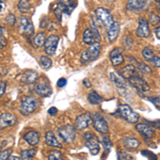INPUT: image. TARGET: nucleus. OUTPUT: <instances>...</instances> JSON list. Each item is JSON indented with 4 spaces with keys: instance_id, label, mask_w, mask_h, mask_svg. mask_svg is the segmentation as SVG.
I'll return each mask as SVG.
<instances>
[{
    "instance_id": "obj_1",
    "label": "nucleus",
    "mask_w": 160,
    "mask_h": 160,
    "mask_svg": "<svg viewBox=\"0 0 160 160\" xmlns=\"http://www.w3.org/2000/svg\"><path fill=\"white\" fill-rule=\"evenodd\" d=\"M76 6V0H58L53 6V12H55L57 18L61 22L62 17L68 16Z\"/></svg>"
},
{
    "instance_id": "obj_2",
    "label": "nucleus",
    "mask_w": 160,
    "mask_h": 160,
    "mask_svg": "<svg viewBox=\"0 0 160 160\" xmlns=\"http://www.w3.org/2000/svg\"><path fill=\"white\" fill-rule=\"evenodd\" d=\"M82 138H83L84 144H86V146L89 148L90 153L92 155H94V156L99 153V151H100L99 140L94 133L87 131V132H84L83 135H82Z\"/></svg>"
},
{
    "instance_id": "obj_3",
    "label": "nucleus",
    "mask_w": 160,
    "mask_h": 160,
    "mask_svg": "<svg viewBox=\"0 0 160 160\" xmlns=\"http://www.w3.org/2000/svg\"><path fill=\"white\" fill-rule=\"evenodd\" d=\"M38 106V102L37 98L28 96L25 99H22V102H20L19 112L22 115H30L37 110Z\"/></svg>"
},
{
    "instance_id": "obj_4",
    "label": "nucleus",
    "mask_w": 160,
    "mask_h": 160,
    "mask_svg": "<svg viewBox=\"0 0 160 160\" xmlns=\"http://www.w3.org/2000/svg\"><path fill=\"white\" fill-rule=\"evenodd\" d=\"M95 16L96 18L102 22V25L104 26L105 28H109L110 26L113 25L114 22V18H113L112 14L109 10L105 9V8H97L95 10Z\"/></svg>"
},
{
    "instance_id": "obj_5",
    "label": "nucleus",
    "mask_w": 160,
    "mask_h": 160,
    "mask_svg": "<svg viewBox=\"0 0 160 160\" xmlns=\"http://www.w3.org/2000/svg\"><path fill=\"white\" fill-rule=\"evenodd\" d=\"M58 135L62 141L73 143L76 140V128L72 125H64L58 129Z\"/></svg>"
},
{
    "instance_id": "obj_6",
    "label": "nucleus",
    "mask_w": 160,
    "mask_h": 160,
    "mask_svg": "<svg viewBox=\"0 0 160 160\" xmlns=\"http://www.w3.org/2000/svg\"><path fill=\"white\" fill-rule=\"evenodd\" d=\"M118 113H120V115L124 120L131 124L138 123L139 118H140V115L137 112H135L128 105H120V107H118Z\"/></svg>"
},
{
    "instance_id": "obj_7",
    "label": "nucleus",
    "mask_w": 160,
    "mask_h": 160,
    "mask_svg": "<svg viewBox=\"0 0 160 160\" xmlns=\"http://www.w3.org/2000/svg\"><path fill=\"white\" fill-rule=\"evenodd\" d=\"M34 92L35 94L41 97H48L49 95H51L52 90H51L50 83L48 82L47 79H38L35 82Z\"/></svg>"
},
{
    "instance_id": "obj_8",
    "label": "nucleus",
    "mask_w": 160,
    "mask_h": 160,
    "mask_svg": "<svg viewBox=\"0 0 160 160\" xmlns=\"http://www.w3.org/2000/svg\"><path fill=\"white\" fill-rule=\"evenodd\" d=\"M93 118V127L96 131L102 133V135H107L109 132V127H108V124L106 122L102 115H100L99 113L95 112L92 115Z\"/></svg>"
},
{
    "instance_id": "obj_9",
    "label": "nucleus",
    "mask_w": 160,
    "mask_h": 160,
    "mask_svg": "<svg viewBox=\"0 0 160 160\" xmlns=\"http://www.w3.org/2000/svg\"><path fill=\"white\" fill-rule=\"evenodd\" d=\"M128 82H129V84L132 88H135V89L138 91L140 94H143V93H146L149 91V86L148 83L145 81L142 77L139 75V76H133L131 77L130 79H128Z\"/></svg>"
},
{
    "instance_id": "obj_10",
    "label": "nucleus",
    "mask_w": 160,
    "mask_h": 160,
    "mask_svg": "<svg viewBox=\"0 0 160 160\" xmlns=\"http://www.w3.org/2000/svg\"><path fill=\"white\" fill-rule=\"evenodd\" d=\"M59 42H60V37L59 35L53 34L46 38L45 45H44V50H45L46 55H48V57H52L56 55Z\"/></svg>"
},
{
    "instance_id": "obj_11",
    "label": "nucleus",
    "mask_w": 160,
    "mask_h": 160,
    "mask_svg": "<svg viewBox=\"0 0 160 160\" xmlns=\"http://www.w3.org/2000/svg\"><path fill=\"white\" fill-rule=\"evenodd\" d=\"M18 27H19V32L22 34L26 35L27 38H31L34 33V27L33 24L30 22V19L26 16H20L19 22H18Z\"/></svg>"
},
{
    "instance_id": "obj_12",
    "label": "nucleus",
    "mask_w": 160,
    "mask_h": 160,
    "mask_svg": "<svg viewBox=\"0 0 160 160\" xmlns=\"http://www.w3.org/2000/svg\"><path fill=\"white\" fill-rule=\"evenodd\" d=\"M92 124H93L92 115L90 113H83V114H80L76 118V120H75V128L77 130H83L87 129Z\"/></svg>"
},
{
    "instance_id": "obj_13",
    "label": "nucleus",
    "mask_w": 160,
    "mask_h": 160,
    "mask_svg": "<svg viewBox=\"0 0 160 160\" xmlns=\"http://www.w3.org/2000/svg\"><path fill=\"white\" fill-rule=\"evenodd\" d=\"M148 7V0H128L126 10L129 12H141Z\"/></svg>"
},
{
    "instance_id": "obj_14",
    "label": "nucleus",
    "mask_w": 160,
    "mask_h": 160,
    "mask_svg": "<svg viewBox=\"0 0 160 160\" xmlns=\"http://www.w3.org/2000/svg\"><path fill=\"white\" fill-rule=\"evenodd\" d=\"M136 35L140 38H148L151 35V30H149L148 22L145 18L139 19L138 28L136 30Z\"/></svg>"
},
{
    "instance_id": "obj_15",
    "label": "nucleus",
    "mask_w": 160,
    "mask_h": 160,
    "mask_svg": "<svg viewBox=\"0 0 160 160\" xmlns=\"http://www.w3.org/2000/svg\"><path fill=\"white\" fill-rule=\"evenodd\" d=\"M118 74L120 75L122 78L128 80L133 76H139V69L136 68L133 64H127L126 66H124L118 72Z\"/></svg>"
},
{
    "instance_id": "obj_16",
    "label": "nucleus",
    "mask_w": 160,
    "mask_h": 160,
    "mask_svg": "<svg viewBox=\"0 0 160 160\" xmlns=\"http://www.w3.org/2000/svg\"><path fill=\"white\" fill-rule=\"evenodd\" d=\"M122 48H114L110 51V60H111V63H112L113 66H120L122 65L125 61L124 57L122 55Z\"/></svg>"
},
{
    "instance_id": "obj_17",
    "label": "nucleus",
    "mask_w": 160,
    "mask_h": 160,
    "mask_svg": "<svg viewBox=\"0 0 160 160\" xmlns=\"http://www.w3.org/2000/svg\"><path fill=\"white\" fill-rule=\"evenodd\" d=\"M136 129L137 131H139V133L143 137L144 139H151L155 136V130L152 127H149L148 125L144 123H138L136 125Z\"/></svg>"
},
{
    "instance_id": "obj_18",
    "label": "nucleus",
    "mask_w": 160,
    "mask_h": 160,
    "mask_svg": "<svg viewBox=\"0 0 160 160\" xmlns=\"http://www.w3.org/2000/svg\"><path fill=\"white\" fill-rule=\"evenodd\" d=\"M118 33H120V24L118 22H113L112 26H110L107 30H106V35H107V40L109 43L115 42V40L118 37Z\"/></svg>"
},
{
    "instance_id": "obj_19",
    "label": "nucleus",
    "mask_w": 160,
    "mask_h": 160,
    "mask_svg": "<svg viewBox=\"0 0 160 160\" xmlns=\"http://www.w3.org/2000/svg\"><path fill=\"white\" fill-rule=\"evenodd\" d=\"M24 140L27 144L31 146H35L40 142V133L35 130H29L24 135Z\"/></svg>"
},
{
    "instance_id": "obj_20",
    "label": "nucleus",
    "mask_w": 160,
    "mask_h": 160,
    "mask_svg": "<svg viewBox=\"0 0 160 160\" xmlns=\"http://www.w3.org/2000/svg\"><path fill=\"white\" fill-rule=\"evenodd\" d=\"M38 80V74L35 71H31V69H27L22 75V81L27 84L35 83Z\"/></svg>"
},
{
    "instance_id": "obj_21",
    "label": "nucleus",
    "mask_w": 160,
    "mask_h": 160,
    "mask_svg": "<svg viewBox=\"0 0 160 160\" xmlns=\"http://www.w3.org/2000/svg\"><path fill=\"white\" fill-rule=\"evenodd\" d=\"M15 123H16V118H15L12 113L6 112L0 115V125H1L2 128L11 127Z\"/></svg>"
},
{
    "instance_id": "obj_22",
    "label": "nucleus",
    "mask_w": 160,
    "mask_h": 160,
    "mask_svg": "<svg viewBox=\"0 0 160 160\" xmlns=\"http://www.w3.org/2000/svg\"><path fill=\"white\" fill-rule=\"evenodd\" d=\"M100 49H102V48H100V43L99 42L93 43L92 45L89 46L88 49H86L88 55H89V57H90V60H91V62L98 59V57L100 55Z\"/></svg>"
},
{
    "instance_id": "obj_23",
    "label": "nucleus",
    "mask_w": 160,
    "mask_h": 160,
    "mask_svg": "<svg viewBox=\"0 0 160 160\" xmlns=\"http://www.w3.org/2000/svg\"><path fill=\"white\" fill-rule=\"evenodd\" d=\"M45 142L48 146H51V148H62L61 142L56 138L55 133H53L51 130H48L47 132L45 133Z\"/></svg>"
},
{
    "instance_id": "obj_24",
    "label": "nucleus",
    "mask_w": 160,
    "mask_h": 160,
    "mask_svg": "<svg viewBox=\"0 0 160 160\" xmlns=\"http://www.w3.org/2000/svg\"><path fill=\"white\" fill-rule=\"evenodd\" d=\"M109 77H110L111 81H112L113 83L118 87V89H120V90H126V89H127V83H126V81L118 74L113 73V72H112V73H110Z\"/></svg>"
},
{
    "instance_id": "obj_25",
    "label": "nucleus",
    "mask_w": 160,
    "mask_h": 160,
    "mask_svg": "<svg viewBox=\"0 0 160 160\" xmlns=\"http://www.w3.org/2000/svg\"><path fill=\"white\" fill-rule=\"evenodd\" d=\"M96 41V38H95L94 33L92 32L91 29H86L82 34V42L87 45H92L93 43H95Z\"/></svg>"
},
{
    "instance_id": "obj_26",
    "label": "nucleus",
    "mask_w": 160,
    "mask_h": 160,
    "mask_svg": "<svg viewBox=\"0 0 160 160\" xmlns=\"http://www.w3.org/2000/svg\"><path fill=\"white\" fill-rule=\"evenodd\" d=\"M88 100H89V102L91 105H98L102 102V96L97 93L96 91H94V90H92L91 92L88 94Z\"/></svg>"
},
{
    "instance_id": "obj_27",
    "label": "nucleus",
    "mask_w": 160,
    "mask_h": 160,
    "mask_svg": "<svg viewBox=\"0 0 160 160\" xmlns=\"http://www.w3.org/2000/svg\"><path fill=\"white\" fill-rule=\"evenodd\" d=\"M124 145L128 149H136L139 148L140 142L136 138H125L124 139Z\"/></svg>"
},
{
    "instance_id": "obj_28",
    "label": "nucleus",
    "mask_w": 160,
    "mask_h": 160,
    "mask_svg": "<svg viewBox=\"0 0 160 160\" xmlns=\"http://www.w3.org/2000/svg\"><path fill=\"white\" fill-rule=\"evenodd\" d=\"M46 42V35L44 32H40L38 34H35V37L33 38V43H34L35 47H44Z\"/></svg>"
},
{
    "instance_id": "obj_29",
    "label": "nucleus",
    "mask_w": 160,
    "mask_h": 160,
    "mask_svg": "<svg viewBox=\"0 0 160 160\" xmlns=\"http://www.w3.org/2000/svg\"><path fill=\"white\" fill-rule=\"evenodd\" d=\"M37 154V151L34 148H29V149H22L20 152V159L22 160H30Z\"/></svg>"
},
{
    "instance_id": "obj_30",
    "label": "nucleus",
    "mask_w": 160,
    "mask_h": 160,
    "mask_svg": "<svg viewBox=\"0 0 160 160\" xmlns=\"http://www.w3.org/2000/svg\"><path fill=\"white\" fill-rule=\"evenodd\" d=\"M40 65L44 69H48L52 66V61L48 56H42L40 58Z\"/></svg>"
},
{
    "instance_id": "obj_31",
    "label": "nucleus",
    "mask_w": 160,
    "mask_h": 160,
    "mask_svg": "<svg viewBox=\"0 0 160 160\" xmlns=\"http://www.w3.org/2000/svg\"><path fill=\"white\" fill-rule=\"evenodd\" d=\"M17 8L22 13H27L30 10L31 4L29 0H19L18 4H17Z\"/></svg>"
},
{
    "instance_id": "obj_32",
    "label": "nucleus",
    "mask_w": 160,
    "mask_h": 160,
    "mask_svg": "<svg viewBox=\"0 0 160 160\" xmlns=\"http://www.w3.org/2000/svg\"><path fill=\"white\" fill-rule=\"evenodd\" d=\"M142 57L145 61L151 62L152 59L154 58V51L151 47H144L142 50Z\"/></svg>"
},
{
    "instance_id": "obj_33",
    "label": "nucleus",
    "mask_w": 160,
    "mask_h": 160,
    "mask_svg": "<svg viewBox=\"0 0 160 160\" xmlns=\"http://www.w3.org/2000/svg\"><path fill=\"white\" fill-rule=\"evenodd\" d=\"M138 69H139V72L142 74H146V75H151L152 74V68H149V66L146 63H143V62H139L138 63Z\"/></svg>"
},
{
    "instance_id": "obj_34",
    "label": "nucleus",
    "mask_w": 160,
    "mask_h": 160,
    "mask_svg": "<svg viewBox=\"0 0 160 160\" xmlns=\"http://www.w3.org/2000/svg\"><path fill=\"white\" fill-rule=\"evenodd\" d=\"M48 160H64L63 154L60 151H50L48 154Z\"/></svg>"
},
{
    "instance_id": "obj_35",
    "label": "nucleus",
    "mask_w": 160,
    "mask_h": 160,
    "mask_svg": "<svg viewBox=\"0 0 160 160\" xmlns=\"http://www.w3.org/2000/svg\"><path fill=\"white\" fill-rule=\"evenodd\" d=\"M117 156H118V160H135L132 155L127 153L126 151H120Z\"/></svg>"
},
{
    "instance_id": "obj_36",
    "label": "nucleus",
    "mask_w": 160,
    "mask_h": 160,
    "mask_svg": "<svg viewBox=\"0 0 160 160\" xmlns=\"http://www.w3.org/2000/svg\"><path fill=\"white\" fill-rule=\"evenodd\" d=\"M90 24H91V28L90 29L92 30V32L94 33V35H95V38H96V40H102V37H100V33H99V31H98V27H97V25H96V22H95V20L94 19H91V22H90Z\"/></svg>"
},
{
    "instance_id": "obj_37",
    "label": "nucleus",
    "mask_w": 160,
    "mask_h": 160,
    "mask_svg": "<svg viewBox=\"0 0 160 160\" xmlns=\"http://www.w3.org/2000/svg\"><path fill=\"white\" fill-rule=\"evenodd\" d=\"M148 20H149V24L153 25V26H156L158 25L160 22V16L156 13H149L148 14Z\"/></svg>"
},
{
    "instance_id": "obj_38",
    "label": "nucleus",
    "mask_w": 160,
    "mask_h": 160,
    "mask_svg": "<svg viewBox=\"0 0 160 160\" xmlns=\"http://www.w3.org/2000/svg\"><path fill=\"white\" fill-rule=\"evenodd\" d=\"M141 154L143 155V156H145L148 160H158V158H157L156 155H155L154 153H152L151 151H148V149H144V151H141Z\"/></svg>"
},
{
    "instance_id": "obj_39",
    "label": "nucleus",
    "mask_w": 160,
    "mask_h": 160,
    "mask_svg": "<svg viewBox=\"0 0 160 160\" xmlns=\"http://www.w3.org/2000/svg\"><path fill=\"white\" fill-rule=\"evenodd\" d=\"M12 155V149H4V151L0 152V160H9L10 156Z\"/></svg>"
},
{
    "instance_id": "obj_40",
    "label": "nucleus",
    "mask_w": 160,
    "mask_h": 160,
    "mask_svg": "<svg viewBox=\"0 0 160 160\" xmlns=\"http://www.w3.org/2000/svg\"><path fill=\"white\" fill-rule=\"evenodd\" d=\"M102 143L104 144L105 148L107 149V151H110V148H112V143H111L110 139L108 138V137H106V136L102 137Z\"/></svg>"
},
{
    "instance_id": "obj_41",
    "label": "nucleus",
    "mask_w": 160,
    "mask_h": 160,
    "mask_svg": "<svg viewBox=\"0 0 160 160\" xmlns=\"http://www.w3.org/2000/svg\"><path fill=\"white\" fill-rule=\"evenodd\" d=\"M123 44H124V47L129 49V48H131V46L133 45V41H132V38L129 37H124Z\"/></svg>"
},
{
    "instance_id": "obj_42",
    "label": "nucleus",
    "mask_w": 160,
    "mask_h": 160,
    "mask_svg": "<svg viewBox=\"0 0 160 160\" xmlns=\"http://www.w3.org/2000/svg\"><path fill=\"white\" fill-rule=\"evenodd\" d=\"M6 22H7V24H9L10 26H14L16 24V17H15L14 14H9L6 17Z\"/></svg>"
},
{
    "instance_id": "obj_43",
    "label": "nucleus",
    "mask_w": 160,
    "mask_h": 160,
    "mask_svg": "<svg viewBox=\"0 0 160 160\" xmlns=\"http://www.w3.org/2000/svg\"><path fill=\"white\" fill-rule=\"evenodd\" d=\"M151 63L155 68H160V58L157 56H154V58L151 60Z\"/></svg>"
},
{
    "instance_id": "obj_44",
    "label": "nucleus",
    "mask_w": 160,
    "mask_h": 160,
    "mask_svg": "<svg viewBox=\"0 0 160 160\" xmlns=\"http://www.w3.org/2000/svg\"><path fill=\"white\" fill-rule=\"evenodd\" d=\"M66 84H68V80H66V78H63V77L57 81V87L58 88H64Z\"/></svg>"
},
{
    "instance_id": "obj_45",
    "label": "nucleus",
    "mask_w": 160,
    "mask_h": 160,
    "mask_svg": "<svg viewBox=\"0 0 160 160\" xmlns=\"http://www.w3.org/2000/svg\"><path fill=\"white\" fill-rule=\"evenodd\" d=\"M148 100H151L153 104L156 106L157 109L160 110V98L159 97H153V98H148Z\"/></svg>"
},
{
    "instance_id": "obj_46",
    "label": "nucleus",
    "mask_w": 160,
    "mask_h": 160,
    "mask_svg": "<svg viewBox=\"0 0 160 160\" xmlns=\"http://www.w3.org/2000/svg\"><path fill=\"white\" fill-rule=\"evenodd\" d=\"M6 89H7V83L4 81H0V97L4 94L6 92Z\"/></svg>"
},
{
    "instance_id": "obj_47",
    "label": "nucleus",
    "mask_w": 160,
    "mask_h": 160,
    "mask_svg": "<svg viewBox=\"0 0 160 160\" xmlns=\"http://www.w3.org/2000/svg\"><path fill=\"white\" fill-rule=\"evenodd\" d=\"M7 45V38L3 37V35H0V50L2 48H4V46Z\"/></svg>"
},
{
    "instance_id": "obj_48",
    "label": "nucleus",
    "mask_w": 160,
    "mask_h": 160,
    "mask_svg": "<svg viewBox=\"0 0 160 160\" xmlns=\"http://www.w3.org/2000/svg\"><path fill=\"white\" fill-rule=\"evenodd\" d=\"M48 114L49 115H56L57 113H58V109H57L56 107H51V108H49V109H48Z\"/></svg>"
},
{
    "instance_id": "obj_49",
    "label": "nucleus",
    "mask_w": 160,
    "mask_h": 160,
    "mask_svg": "<svg viewBox=\"0 0 160 160\" xmlns=\"http://www.w3.org/2000/svg\"><path fill=\"white\" fill-rule=\"evenodd\" d=\"M82 83H83V86L86 88H88V89H90V88L92 87V84H91V82H90L89 79H84L83 81H82Z\"/></svg>"
},
{
    "instance_id": "obj_50",
    "label": "nucleus",
    "mask_w": 160,
    "mask_h": 160,
    "mask_svg": "<svg viewBox=\"0 0 160 160\" xmlns=\"http://www.w3.org/2000/svg\"><path fill=\"white\" fill-rule=\"evenodd\" d=\"M154 32H155V34H156L157 38H159V40H160V27H156V28H155Z\"/></svg>"
},
{
    "instance_id": "obj_51",
    "label": "nucleus",
    "mask_w": 160,
    "mask_h": 160,
    "mask_svg": "<svg viewBox=\"0 0 160 160\" xmlns=\"http://www.w3.org/2000/svg\"><path fill=\"white\" fill-rule=\"evenodd\" d=\"M4 9H6V6H4L3 1H2V0H0V12H2Z\"/></svg>"
},
{
    "instance_id": "obj_52",
    "label": "nucleus",
    "mask_w": 160,
    "mask_h": 160,
    "mask_svg": "<svg viewBox=\"0 0 160 160\" xmlns=\"http://www.w3.org/2000/svg\"><path fill=\"white\" fill-rule=\"evenodd\" d=\"M9 160H22V159H20L19 157H17V156H13V155H11Z\"/></svg>"
},
{
    "instance_id": "obj_53",
    "label": "nucleus",
    "mask_w": 160,
    "mask_h": 160,
    "mask_svg": "<svg viewBox=\"0 0 160 160\" xmlns=\"http://www.w3.org/2000/svg\"><path fill=\"white\" fill-rule=\"evenodd\" d=\"M3 34H4V29L0 26V35H3Z\"/></svg>"
},
{
    "instance_id": "obj_54",
    "label": "nucleus",
    "mask_w": 160,
    "mask_h": 160,
    "mask_svg": "<svg viewBox=\"0 0 160 160\" xmlns=\"http://www.w3.org/2000/svg\"><path fill=\"white\" fill-rule=\"evenodd\" d=\"M3 145H4V143L2 142V140H0V149H1L2 148H3Z\"/></svg>"
},
{
    "instance_id": "obj_55",
    "label": "nucleus",
    "mask_w": 160,
    "mask_h": 160,
    "mask_svg": "<svg viewBox=\"0 0 160 160\" xmlns=\"http://www.w3.org/2000/svg\"><path fill=\"white\" fill-rule=\"evenodd\" d=\"M154 1H156V2H158V3H160V0H154Z\"/></svg>"
},
{
    "instance_id": "obj_56",
    "label": "nucleus",
    "mask_w": 160,
    "mask_h": 160,
    "mask_svg": "<svg viewBox=\"0 0 160 160\" xmlns=\"http://www.w3.org/2000/svg\"><path fill=\"white\" fill-rule=\"evenodd\" d=\"M158 11L160 12V3H159V6H158Z\"/></svg>"
},
{
    "instance_id": "obj_57",
    "label": "nucleus",
    "mask_w": 160,
    "mask_h": 160,
    "mask_svg": "<svg viewBox=\"0 0 160 160\" xmlns=\"http://www.w3.org/2000/svg\"><path fill=\"white\" fill-rule=\"evenodd\" d=\"M1 128H2V127H1V125H0V129H1Z\"/></svg>"
}]
</instances>
